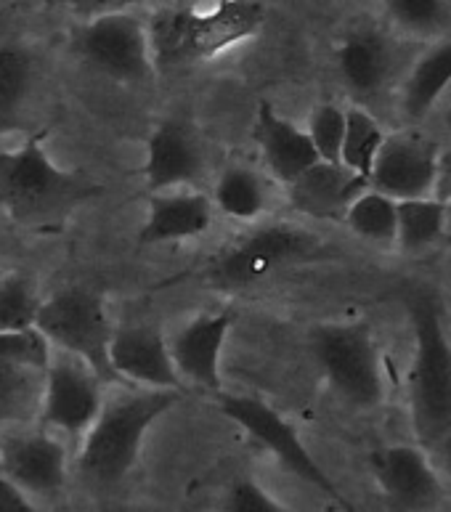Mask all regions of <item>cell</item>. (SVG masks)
I'll return each instance as SVG.
<instances>
[{"instance_id": "cell-1", "label": "cell", "mask_w": 451, "mask_h": 512, "mask_svg": "<svg viewBox=\"0 0 451 512\" xmlns=\"http://www.w3.org/2000/svg\"><path fill=\"white\" fill-rule=\"evenodd\" d=\"M96 192L88 178L56 165L43 136L0 152V213L22 229L62 231L77 207Z\"/></svg>"}, {"instance_id": "cell-2", "label": "cell", "mask_w": 451, "mask_h": 512, "mask_svg": "<svg viewBox=\"0 0 451 512\" xmlns=\"http://www.w3.org/2000/svg\"><path fill=\"white\" fill-rule=\"evenodd\" d=\"M412 361L406 372V404L414 436L422 449H438L451 441V340L441 308L430 295L409 298Z\"/></svg>"}, {"instance_id": "cell-3", "label": "cell", "mask_w": 451, "mask_h": 512, "mask_svg": "<svg viewBox=\"0 0 451 512\" xmlns=\"http://www.w3.org/2000/svg\"><path fill=\"white\" fill-rule=\"evenodd\" d=\"M263 22L266 8L260 0H218L210 11L168 8L146 27L152 62L160 67L207 62L255 38Z\"/></svg>"}, {"instance_id": "cell-4", "label": "cell", "mask_w": 451, "mask_h": 512, "mask_svg": "<svg viewBox=\"0 0 451 512\" xmlns=\"http://www.w3.org/2000/svg\"><path fill=\"white\" fill-rule=\"evenodd\" d=\"M181 401V390H136L101 406L99 417L83 436L77 467L83 478L101 486L123 481L133 470L144 436L162 414Z\"/></svg>"}, {"instance_id": "cell-5", "label": "cell", "mask_w": 451, "mask_h": 512, "mask_svg": "<svg viewBox=\"0 0 451 512\" xmlns=\"http://www.w3.org/2000/svg\"><path fill=\"white\" fill-rule=\"evenodd\" d=\"M311 348L329 388L345 404L356 409L383 404V353L367 324H324L311 337Z\"/></svg>"}, {"instance_id": "cell-6", "label": "cell", "mask_w": 451, "mask_h": 512, "mask_svg": "<svg viewBox=\"0 0 451 512\" xmlns=\"http://www.w3.org/2000/svg\"><path fill=\"white\" fill-rule=\"evenodd\" d=\"M35 329L62 353L85 361L104 383L117 380L109 364V345L115 327L109 321L107 303L99 292L85 287H64L43 298Z\"/></svg>"}, {"instance_id": "cell-7", "label": "cell", "mask_w": 451, "mask_h": 512, "mask_svg": "<svg viewBox=\"0 0 451 512\" xmlns=\"http://www.w3.org/2000/svg\"><path fill=\"white\" fill-rule=\"evenodd\" d=\"M316 239L292 223H263L237 242H231L210 266V276L218 287L245 290L263 282L282 266L311 255Z\"/></svg>"}, {"instance_id": "cell-8", "label": "cell", "mask_w": 451, "mask_h": 512, "mask_svg": "<svg viewBox=\"0 0 451 512\" xmlns=\"http://www.w3.org/2000/svg\"><path fill=\"white\" fill-rule=\"evenodd\" d=\"M72 46L88 67L120 83H144L154 72L146 24L128 11L88 19Z\"/></svg>"}, {"instance_id": "cell-9", "label": "cell", "mask_w": 451, "mask_h": 512, "mask_svg": "<svg viewBox=\"0 0 451 512\" xmlns=\"http://www.w3.org/2000/svg\"><path fill=\"white\" fill-rule=\"evenodd\" d=\"M221 412L229 420L237 422L239 428H245L260 446H266L295 478L308 483L311 489L322 491L324 497L335 499L337 505L348 507V499L343 497V491L337 489V483L329 478L327 470L306 449L298 430L292 428L276 409H271L260 398L253 396H223Z\"/></svg>"}, {"instance_id": "cell-10", "label": "cell", "mask_w": 451, "mask_h": 512, "mask_svg": "<svg viewBox=\"0 0 451 512\" xmlns=\"http://www.w3.org/2000/svg\"><path fill=\"white\" fill-rule=\"evenodd\" d=\"M51 356L38 329L0 332V425H24L38 417Z\"/></svg>"}, {"instance_id": "cell-11", "label": "cell", "mask_w": 451, "mask_h": 512, "mask_svg": "<svg viewBox=\"0 0 451 512\" xmlns=\"http://www.w3.org/2000/svg\"><path fill=\"white\" fill-rule=\"evenodd\" d=\"M104 406V380L85 361L59 353L51 356L40 401V420L72 438L88 433Z\"/></svg>"}, {"instance_id": "cell-12", "label": "cell", "mask_w": 451, "mask_h": 512, "mask_svg": "<svg viewBox=\"0 0 451 512\" xmlns=\"http://www.w3.org/2000/svg\"><path fill=\"white\" fill-rule=\"evenodd\" d=\"M438 178L441 146L420 130H398L385 136L369 173V186L401 202L436 194Z\"/></svg>"}, {"instance_id": "cell-13", "label": "cell", "mask_w": 451, "mask_h": 512, "mask_svg": "<svg viewBox=\"0 0 451 512\" xmlns=\"http://www.w3.org/2000/svg\"><path fill=\"white\" fill-rule=\"evenodd\" d=\"M369 467L393 512H433L444 499V483L433 459L417 444H393L372 451Z\"/></svg>"}, {"instance_id": "cell-14", "label": "cell", "mask_w": 451, "mask_h": 512, "mask_svg": "<svg viewBox=\"0 0 451 512\" xmlns=\"http://www.w3.org/2000/svg\"><path fill=\"white\" fill-rule=\"evenodd\" d=\"M0 475L24 494L51 497L67 481V449L48 433H6L0 436Z\"/></svg>"}, {"instance_id": "cell-15", "label": "cell", "mask_w": 451, "mask_h": 512, "mask_svg": "<svg viewBox=\"0 0 451 512\" xmlns=\"http://www.w3.org/2000/svg\"><path fill=\"white\" fill-rule=\"evenodd\" d=\"M109 364L117 380H130L152 390H181V377L170 359L168 337L152 324L115 329Z\"/></svg>"}, {"instance_id": "cell-16", "label": "cell", "mask_w": 451, "mask_h": 512, "mask_svg": "<svg viewBox=\"0 0 451 512\" xmlns=\"http://www.w3.org/2000/svg\"><path fill=\"white\" fill-rule=\"evenodd\" d=\"M231 324V311H213L194 316L170 337V359L181 380H189L205 390L221 388V356Z\"/></svg>"}, {"instance_id": "cell-17", "label": "cell", "mask_w": 451, "mask_h": 512, "mask_svg": "<svg viewBox=\"0 0 451 512\" xmlns=\"http://www.w3.org/2000/svg\"><path fill=\"white\" fill-rule=\"evenodd\" d=\"M205 173V152L189 125L168 120L146 141L144 178L149 192L162 194L194 186Z\"/></svg>"}, {"instance_id": "cell-18", "label": "cell", "mask_w": 451, "mask_h": 512, "mask_svg": "<svg viewBox=\"0 0 451 512\" xmlns=\"http://www.w3.org/2000/svg\"><path fill=\"white\" fill-rule=\"evenodd\" d=\"M369 186L367 178L356 176L340 162H314L287 186L292 210L314 221H343L348 207Z\"/></svg>"}, {"instance_id": "cell-19", "label": "cell", "mask_w": 451, "mask_h": 512, "mask_svg": "<svg viewBox=\"0 0 451 512\" xmlns=\"http://www.w3.org/2000/svg\"><path fill=\"white\" fill-rule=\"evenodd\" d=\"M255 141L268 173L284 186H290L300 173L319 162L306 128H298L292 120L279 115L268 101H260L255 112Z\"/></svg>"}, {"instance_id": "cell-20", "label": "cell", "mask_w": 451, "mask_h": 512, "mask_svg": "<svg viewBox=\"0 0 451 512\" xmlns=\"http://www.w3.org/2000/svg\"><path fill=\"white\" fill-rule=\"evenodd\" d=\"M213 199L202 192H162L149 202V215L138 231L141 245H165L207 234L213 223Z\"/></svg>"}, {"instance_id": "cell-21", "label": "cell", "mask_w": 451, "mask_h": 512, "mask_svg": "<svg viewBox=\"0 0 451 512\" xmlns=\"http://www.w3.org/2000/svg\"><path fill=\"white\" fill-rule=\"evenodd\" d=\"M396 69L393 43L377 30H353L337 48V72L356 96H377Z\"/></svg>"}, {"instance_id": "cell-22", "label": "cell", "mask_w": 451, "mask_h": 512, "mask_svg": "<svg viewBox=\"0 0 451 512\" xmlns=\"http://www.w3.org/2000/svg\"><path fill=\"white\" fill-rule=\"evenodd\" d=\"M451 85V38L436 46L412 64L401 85V112L409 123H420L436 109Z\"/></svg>"}, {"instance_id": "cell-23", "label": "cell", "mask_w": 451, "mask_h": 512, "mask_svg": "<svg viewBox=\"0 0 451 512\" xmlns=\"http://www.w3.org/2000/svg\"><path fill=\"white\" fill-rule=\"evenodd\" d=\"M449 234L444 199L430 197L396 202V250L404 255H425Z\"/></svg>"}, {"instance_id": "cell-24", "label": "cell", "mask_w": 451, "mask_h": 512, "mask_svg": "<svg viewBox=\"0 0 451 512\" xmlns=\"http://www.w3.org/2000/svg\"><path fill=\"white\" fill-rule=\"evenodd\" d=\"M271 202V186L258 170L231 165L218 176L215 207L234 221H255Z\"/></svg>"}, {"instance_id": "cell-25", "label": "cell", "mask_w": 451, "mask_h": 512, "mask_svg": "<svg viewBox=\"0 0 451 512\" xmlns=\"http://www.w3.org/2000/svg\"><path fill=\"white\" fill-rule=\"evenodd\" d=\"M343 223L369 245L396 247V199L372 186L353 199Z\"/></svg>"}, {"instance_id": "cell-26", "label": "cell", "mask_w": 451, "mask_h": 512, "mask_svg": "<svg viewBox=\"0 0 451 512\" xmlns=\"http://www.w3.org/2000/svg\"><path fill=\"white\" fill-rule=\"evenodd\" d=\"M385 136L388 133L369 109L348 107L345 109V136L343 149H340V165H345L356 176L369 181V173H372L377 154L383 149Z\"/></svg>"}, {"instance_id": "cell-27", "label": "cell", "mask_w": 451, "mask_h": 512, "mask_svg": "<svg viewBox=\"0 0 451 512\" xmlns=\"http://www.w3.org/2000/svg\"><path fill=\"white\" fill-rule=\"evenodd\" d=\"M35 85V62L30 51L6 43L0 46V128L19 117Z\"/></svg>"}, {"instance_id": "cell-28", "label": "cell", "mask_w": 451, "mask_h": 512, "mask_svg": "<svg viewBox=\"0 0 451 512\" xmlns=\"http://www.w3.org/2000/svg\"><path fill=\"white\" fill-rule=\"evenodd\" d=\"M40 306H43V298L30 274L11 271L0 276V332L35 329Z\"/></svg>"}, {"instance_id": "cell-29", "label": "cell", "mask_w": 451, "mask_h": 512, "mask_svg": "<svg viewBox=\"0 0 451 512\" xmlns=\"http://www.w3.org/2000/svg\"><path fill=\"white\" fill-rule=\"evenodd\" d=\"M385 14L396 30L412 38H436L451 19L446 0H385Z\"/></svg>"}, {"instance_id": "cell-30", "label": "cell", "mask_w": 451, "mask_h": 512, "mask_svg": "<svg viewBox=\"0 0 451 512\" xmlns=\"http://www.w3.org/2000/svg\"><path fill=\"white\" fill-rule=\"evenodd\" d=\"M308 138L316 149V157L322 162H340L345 136V109L327 101L311 112L308 117Z\"/></svg>"}, {"instance_id": "cell-31", "label": "cell", "mask_w": 451, "mask_h": 512, "mask_svg": "<svg viewBox=\"0 0 451 512\" xmlns=\"http://www.w3.org/2000/svg\"><path fill=\"white\" fill-rule=\"evenodd\" d=\"M226 512H287L260 483L242 478L234 483V489L226 502Z\"/></svg>"}, {"instance_id": "cell-32", "label": "cell", "mask_w": 451, "mask_h": 512, "mask_svg": "<svg viewBox=\"0 0 451 512\" xmlns=\"http://www.w3.org/2000/svg\"><path fill=\"white\" fill-rule=\"evenodd\" d=\"M59 3L69 11H75L77 16L96 19V16L107 14H125V8H130L138 0H59Z\"/></svg>"}, {"instance_id": "cell-33", "label": "cell", "mask_w": 451, "mask_h": 512, "mask_svg": "<svg viewBox=\"0 0 451 512\" xmlns=\"http://www.w3.org/2000/svg\"><path fill=\"white\" fill-rule=\"evenodd\" d=\"M0 512H40L32 505L30 494H24L16 483H11L6 475H0Z\"/></svg>"}, {"instance_id": "cell-34", "label": "cell", "mask_w": 451, "mask_h": 512, "mask_svg": "<svg viewBox=\"0 0 451 512\" xmlns=\"http://www.w3.org/2000/svg\"><path fill=\"white\" fill-rule=\"evenodd\" d=\"M441 199H444V205H446V223H449V234H451V184Z\"/></svg>"}, {"instance_id": "cell-35", "label": "cell", "mask_w": 451, "mask_h": 512, "mask_svg": "<svg viewBox=\"0 0 451 512\" xmlns=\"http://www.w3.org/2000/svg\"><path fill=\"white\" fill-rule=\"evenodd\" d=\"M449 123H451V115H449Z\"/></svg>"}, {"instance_id": "cell-36", "label": "cell", "mask_w": 451, "mask_h": 512, "mask_svg": "<svg viewBox=\"0 0 451 512\" xmlns=\"http://www.w3.org/2000/svg\"><path fill=\"white\" fill-rule=\"evenodd\" d=\"M260 3H263V0H260Z\"/></svg>"}]
</instances>
